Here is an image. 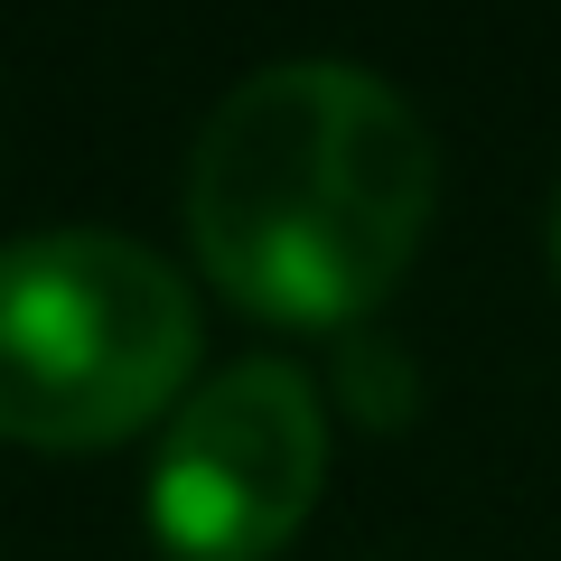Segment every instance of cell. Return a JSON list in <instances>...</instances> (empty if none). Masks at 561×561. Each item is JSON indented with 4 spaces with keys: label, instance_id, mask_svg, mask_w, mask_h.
<instances>
[{
    "label": "cell",
    "instance_id": "6da1fadb",
    "mask_svg": "<svg viewBox=\"0 0 561 561\" xmlns=\"http://www.w3.org/2000/svg\"><path fill=\"white\" fill-rule=\"evenodd\" d=\"M440 150L383 76L290 57L206 113L187 234L225 300L280 328H346L412 272Z\"/></svg>",
    "mask_w": 561,
    "mask_h": 561
},
{
    "label": "cell",
    "instance_id": "3957f363",
    "mask_svg": "<svg viewBox=\"0 0 561 561\" xmlns=\"http://www.w3.org/2000/svg\"><path fill=\"white\" fill-rule=\"evenodd\" d=\"M328 486L319 383L280 356L225 365L169 412L150 459V534L179 561H272Z\"/></svg>",
    "mask_w": 561,
    "mask_h": 561
},
{
    "label": "cell",
    "instance_id": "277c9868",
    "mask_svg": "<svg viewBox=\"0 0 561 561\" xmlns=\"http://www.w3.org/2000/svg\"><path fill=\"white\" fill-rule=\"evenodd\" d=\"M552 272H561V197H552Z\"/></svg>",
    "mask_w": 561,
    "mask_h": 561
},
{
    "label": "cell",
    "instance_id": "7a4b0ae2",
    "mask_svg": "<svg viewBox=\"0 0 561 561\" xmlns=\"http://www.w3.org/2000/svg\"><path fill=\"white\" fill-rule=\"evenodd\" d=\"M197 300L131 234H28L0 243V440L103 449L187 402Z\"/></svg>",
    "mask_w": 561,
    "mask_h": 561
}]
</instances>
